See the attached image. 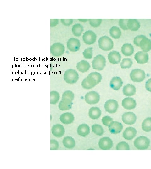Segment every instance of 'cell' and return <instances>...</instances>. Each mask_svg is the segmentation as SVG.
<instances>
[{"mask_svg": "<svg viewBox=\"0 0 151 169\" xmlns=\"http://www.w3.org/2000/svg\"><path fill=\"white\" fill-rule=\"evenodd\" d=\"M102 79V76L100 73L92 72L83 79L81 86L85 89H90L98 84Z\"/></svg>", "mask_w": 151, "mask_h": 169, "instance_id": "1", "label": "cell"}, {"mask_svg": "<svg viewBox=\"0 0 151 169\" xmlns=\"http://www.w3.org/2000/svg\"><path fill=\"white\" fill-rule=\"evenodd\" d=\"M134 44L140 47L145 52H147L151 49V41L143 35H137L134 39Z\"/></svg>", "mask_w": 151, "mask_h": 169, "instance_id": "2", "label": "cell"}, {"mask_svg": "<svg viewBox=\"0 0 151 169\" xmlns=\"http://www.w3.org/2000/svg\"><path fill=\"white\" fill-rule=\"evenodd\" d=\"M79 78L78 73L73 69H69L66 70L64 74V79L68 84H71L76 83Z\"/></svg>", "mask_w": 151, "mask_h": 169, "instance_id": "3", "label": "cell"}, {"mask_svg": "<svg viewBox=\"0 0 151 169\" xmlns=\"http://www.w3.org/2000/svg\"><path fill=\"white\" fill-rule=\"evenodd\" d=\"M98 43L99 48L105 51L111 50L114 46L113 41L110 38L106 36L100 37L98 40Z\"/></svg>", "mask_w": 151, "mask_h": 169, "instance_id": "4", "label": "cell"}, {"mask_svg": "<svg viewBox=\"0 0 151 169\" xmlns=\"http://www.w3.org/2000/svg\"><path fill=\"white\" fill-rule=\"evenodd\" d=\"M150 140L143 136H141L136 138L134 141L135 146L138 149L144 150L147 149L149 146Z\"/></svg>", "mask_w": 151, "mask_h": 169, "instance_id": "5", "label": "cell"}, {"mask_svg": "<svg viewBox=\"0 0 151 169\" xmlns=\"http://www.w3.org/2000/svg\"><path fill=\"white\" fill-rule=\"evenodd\" d=\"M105 58L101 54H98L93 58L92 61L93 69L98 71L103 70L106 65Z\"/></svg>", "mask_w": 151, "mask_h": 169, "instance_id": "6", "label": "cell"}, {"mask_svg": "<svg viewBox=\"0 0 151 169\" xmlns=\"http://www.w3.org/2000/svg\"><path fill=\"white\" fill-rule=\"evenodd\" d=\"M130 77L134 82H140L143 81L146 77L144 71L140 69L132 70L130 74Z\"/></svg>", "mask_w": 151, "mask_h": 169, "instance_id": "7", "label": "cell"}, {"mask_svg": "<svg viewBox=\"0 0 151 169\" xmlns=\"http://www.w3.org/2000/svg\"><path fill=\"white\" fill-rule=\"evenodd\" d=\"M65 48L64 45L59 43H55L51 47L50 52L55 57H59L64 53Z\"/></svg>", "mask_w": 151, "mask_h": 169, "instance_id": "8", "label": "cell"}, {"mask_svg": "<svg viewBox=\"0 0 151 169\" xmlns=\"http://www.w3.org/2000/svg\"><path fill=\"white\" fill-rule=\"evenodd\" d=\"M100 95L94 91H90L86 94L85 100L87 103L89 104H94L98 103L100 100Z\"/></svg>", "mask_w": 151, "mask_h": 169, "instance_id": "9", "label": "cell"}, {"mask_svg": "<svg viewBox=\"0 0 151 169\" xmlns=\"http://www.w3.org/2000/svg\"><path fill=\"white\" fill-rule=\"evenodd\" d=\"M118 106L117 101L113 99L108 100L105 102L104 105L105 111L110 113H114L116 112Z\"/></svg>", "mask_w": 151, "mask_h": 169, "instance_id": "10", "label": "cell"}, {"mask_svg": "<svg viewBox=\"0 0 151 169\" xmlns=\"http://www.w3.org/2000/svg\"><path fill=\"white\" fill-rule=\"evenodd\" d=\"M96 38V34L91 30L86 31L82 36V39L84 42L88 45L93 44L95 42Z\"/></svg>", "mask_w": 151, "mask_h": 169, "instance_id": "11", "label": "cell"}, {"mask_svg": "<svg viewBox=\"0 0 151 169\" xmlns=\"http://www.w3.org/2000/svg\"><path fill=\"white\" fill-rule=\"evenodd\" d=\"M67 48L72 52H76L80 49L81 45L80 41L76 38H70L67 43Z\"/></svg>", "mask_w": 151, "mask_h": 169, "instance_id": "12", "label": "cell"}, {"mask_svg": "<svg viewBox=\"0 0 151 169\" xmlns=\"http://www.w3.org/2000/svg\"><path fill=\"white\" fill-rule=\"evenodd\" d=\"M72 100H73L69 98L62 97V100L59 104V109L62 111L70 110L72 107Z\"/></svg>", "mask_w": 151, "mask_h": 169, "instance_id": "13", "label": "cell"}, {"mask_svg": "<svg viewBox=\"0 0 151 169\" xmlns=\"http://www.w3.org/2000/svg\"><path fill=\"white\" fill-rule=\"evenodd\" d=\"M122 120L126 124L131 125L135 123L137 117L134 113L132 112H127L123 114L122 115Z\"/></svg>", "mask_w": 151, "mask_h": 169, "instance_id": "14", "label": "cell"}, {"mask_svg": "<svg viewBox=\"0 0 151 169\" xmlns=\"http://www.w3.org/2000/svg\"><path fill=\"white\" fill-rule=\"evenodd\" d=\"M99 148L103 150H109L113 146V143L111 139L109 137H103L101 138L99 141Z\"/></svg>", "mask_w": 151, "mask_h": 169, "instance_id": "15", "label": "cell"}, {"mask_svg": "<svg viewBox=\"0 0 151 169\" xmlns=\"http://www.w3.org/2000/svg\"><path fill=\"white\" fill-rule=\"evenodd\" d=\"M134 58L137 63L143 64L147 63L149 60L148 54L144 51H139L135 55Z\"/></svg>", "mask_w": 151, "mask_h": 169, "instance_id": "16", "label": "cell"}, {"mask_svg": "<svg viewBox=\"0 0 151 169\" xmlns=\"http://www.w3.org/2000/svg\"><path fill=\"white\" fill-rule=\"evenodd\" d=\"M122 105L125 109L130 110L135 108L136 105V102L133 98L127 97L123 100Z\"/></svg>", "mask_w": 151, "mask_h": 169, "instance_id": "17", "label": "cell"}, {"mask_svg": "<svg viewBox=\"0 0 151 169\" xmlns=\"http://www.w3.org/2000/svg\"><path fill=\"white\" fill-rule=\"evenodd\" d=\"M109 61L113 64H117L120 63L121 60V56L120 53L115 51H113L108 54Z\"/></svg>", "mask_w": 151, "mask_h": 169, "instance_id": "18", "label": "cell"}, {"mask_svg": "<svg viewBox=\"0 0 151 169\" xmlns=\"http://www.w3.org/2000/svg\"><path fill=\"white\" fill-rule=\"evenodd\" d=\"M108 128L111 133L116 134L121 132L123 126L121 123L118 122L113 121L109 126Z\"/></svg>", "mask_w": 151, "mask_h": 169, "instance_id": "19", "label": "cell"}, {"mask_svg": "<svg viewBox=\"0 0 151 169\" xmlns=\"http://www.w3.org/2000/svg\"><path fill=\"white\" fill-rule=\"evenodd\" d=\"M137 131L133 127H129L126 128L123 133V137L127 140H131L136 136Z\"/></svg>", "mask_w": 151, "mask_h": 169, "instance_id": "20", "label": "cell"}, {"mask_svg": "<svg viewBox=\"0 0 151 169\" xmlns=\"http://www.w3.org/2000/svg\"><path fill=\"white\" fill-rule=\"evenodd\" d=\"M51 131L52 134L57 137H61L65 132V130L63 126L59 124L54 125L52 128Z\"/></svg>", "mask_w": 151, "mask_h": 169, "instance_id": "21", "label": "cell"}, {"mask_svg": "<svg viewBox=\"0 0 151 169\" xmlns=\"http://www.w3.org/2000/svg\"><path fill=\"white\" fill-rule=\"evenodd\" d=\"M60 121L65 124H69L72 123L74 120L73 115L71 113L65 112L62 114L60 117Z\"/></svg>", "mask_w": 151, "mask_h": 169, "instance_id": "22", "label": "cell"}, {"mask_svg": "<svg viewBox=\"0 0 151 169\" xmlns=\"http://www.w3.org/2000/svg\"><path fill=\"white\" fill-rule=\"evenodd\" d=\"M123 82L121 79L119 77H113L110 83V86L111 88L115 90H118L121 87Z\"/></svg>", "mask_w": 151, "mask_h": 169, "instance_id": "23", "label": "cell"}, {"mask_svg": "<svg viewBox=\"0 0 151 169\" xmlns=\"http://www.w3.org/2000/svg\"><path fill=\"white\" fill-rule=\"evenodd\" d=\"M121 51L125 56H130L134 53V48L131 44L125 43L121 47Z\"/></svg>", "mask_w": 151, "mask_h": 169, "instance_id": "24", "label": "cell"}, {"mask_svg": "<svg viewBox=\"0 0 151 169\" xmlns=\"http://www.w3.org/2000/svg\"><path fill=\"white\" fill-rule=\"evenodd\" d=\"M123 92L124 95L126 96H131L135 94L136 88L133 84H127L124 86Z\"/></svg>", "mask_w": 151, "mask_h": 169, "instance_id": "25", "label": "cell"}, {"mask_svg": "<svg viewBox=\"0 0 151 169\" xmlns=\"http://www.w3.org/2000/svg\"><path fill=\"white\" fill-rule=\"evenodd\" d=\"M128 29L132 31H136L140 27V23L136 19H128L127 23Z\"/></svg>", "mask_w": 151, "mask_h": 169, "instance_id": "26", "label": "cell"}, {"mask_svg": "<svg viewBox=\"0 0 151 169\" xmlns=\"http://www.w3.org/2000/svg\"><path fill=\"white\" fill-rule=\"evenodd\" d=\"M90 67L89 63L87 61L82 60L77 64V69L82 73L87 72Z\"/></svg>", "mask_w": 151, "mask_h": 169, "instance_id": "27", "label": "cell"}, {"mask_svg": "<svg viewBox=\"0 0 151 169\" xmlns=\"http://www.w3.org/2000/svg\"><path fill=\"white\" fill-rule=\"evenodd\" d=\"M101 111L100 109L97 107L91 108L88 112L89 117L93 120L98 119L100 116Z\"/></svg>", "mask_w": 151, "mask_h": 169, "instance_id": "28", "label": "cell"}, {"mask_svg": "<svg viewBox=\"0 0 151 169\" xmlns=\"http://www.w3.org/2000/svg\"><path fill=\"white\" fill-rule=\"evenodd\" d=\"M90 128L86 124H82L79 125L77 129L78 134L80 136L85 137L90 133Z\"/></svg>", "mask_w": 151, "mask_h": 169, "instance_id": "29", "label": "cell"}, {"mask_svg": "<svg viewBox=\"0 0 151 169\" xmlns=\"http://www.w3.org/2000/svg\"><path fill=\"white\" fill-rule=\"evenodd\" d=\"M63 143L65 147L69 149L74 148L76 145L74 139L70 136L64 137L63 140Z\"/></svg>", "mask_w": 151, "mask_h": 169, "instance_id": "30", "label": "cell"}, {"mask_svg": "<svg viewBox=\"0 0 151 169\" xmlns=\"http://www.w3.org/2000/svg\"><path fill=\"white\" fill-rule=\"evenodd\" d=\"M109 33L111 37L115 39L119 38L121 35L120 30L116 26H113L110 28Z\"/></svg>", "mask_w": 151, "mask_h": 169, "instance_id": "31", "label": "cell"}, {"mask_svg": "<svg viewBox=\"0 0 151 169\" xmlns=\"http://www.w3.org/2000/svg\"><path fill=\"white\" fill-rule=\"evenodd\" d=\"M83 31V27L80 24H76L72 26V33L75 36L79 37L80 36Z\"/></svg>", "mask_w": 151, "mask_h": 169, "instance_id": "32", "label": "cell"}, {"mask_svg": "<svg viewBox=\"0 0 151 169\" xmlns=\"http://www.w3.org/2000/svg\"><path fill=\"white\" fill-rule=\"evenodd\" d=\"M142 129L146 132L151 131V117L145 119L142 123Z\"/></svg>", "mask_w": 151, "mask_h": 169, "instance_id": "33", "label": "cell"}, {"mask_svg": "<svg viewBox=\"0 0 151 169\" xmlns=\"http://www.w3.org/2000/svg\"><path fill=\"white\" fill-rule=\"evenodd\" d=\"M92 131L96 135L101 136L104 133V131L102 127L98 124H94L92 126Z\"/></svg>", "mask_w": 151, "mask_h": 169, "instance_id": "34", "label": "cell"}, {"mask_svg": "<svg viewBox=\"0 0 151 169\" xmlns=\"http://www.w3.org/2000/svg\"><path fill=\"white\" fill-rule=\"evenodd\" d=\"M60 98L59 93L55 91H52L50 92V104H55L58 101Z\"/></svg>", "mask_w": 151, "mask_h": 169, "instance_id": "35", "label": "cell"}, {"mask_svg": "<svg viewBox=\"0 0 151 169\" xmlns=\"http://www.w3.org/2000/svg\"><path fill=\"white\" fill-rule=\"evenodd\" d=\"M133 64V62L130 58H124L120 64L122 69L130 68Z\"/></svg>", "mask_w": 151, "mask_h": 169, "instance_id": "36", "label": "cell"}, {"mask_svg": "<svg viewBox=\"0 0 151 169\" xmlns=\"http://www.w3.org/2000/svg\"><path fill=\"white\" fill-rule=\"evenodd\" d=\"M116 149L119 150H130L129 146L128 143L124 141H122L118 143L116 146Z\"/></svg>", "mask_w": 151, "mask_h": 169, "instance_id": "37", "label": "cell"}, {"mask_svg": "<svg viewBox=\"0 0 151 169\" xmlns=\"http://www.w3.org/2000/svg\"><path fill=\"white\" fill-rule=\"evenodd\" d=\"M84 57L86 59H91L92 56V47L88 48L83 52Z\"/></svg>", "mask_w": 151, "mask_h": 169, "instance_id": "38", "label": "cell"}, {"mask_svg": "<svg viewBox=\"0 0 151 169\" xmlns=\"http://www.w3.org/2000/svg\"><path fill=\"white\" fill-rule=\"evenodd\" d=\"M89 23L91 26L93 27H98L101 24L102 21L101 19H88Z\"/></svg>", "mask_w": 151, "mask_h": 169, "instance_id": "39", "label": "cell"}, {"mask_svg": "<svg viewBox=\"0 0 151 169\" xmlns=\"http://www.w3.org/2000/svg\"><path fill=\"white\" fill-rule=\"evenodd\" d=\"M128 19H120L119 20V25L121 28L123 30L128 29L127 26V23Z\"/></svg>", "mask_w": 151, "mask_h": 169, "instance_id": "40", "label": "cell"}, {"mask_svg": "<svg viewBox=\"0 0 151 169\" xmlns=\"http://www.w3.org/2000/svg\"><path fill=\"white\" fill-rule=\"evenodd\" d=\"M113 119L110 116H106L103 117L102 121L103 123L106 126H109L113 121Z\"/></svg>", "mask_w": 151, "mask_h": 169, "instance_id": "41", "label": "cell"}, {"mask_svg": "<svg viewBox=\"0 0 151 169\" xmlns=\"http://www.w3.org/2000/svg\"><path fill=\"white\" fill-rule=\"evenodd\" d=\"M50 150H57L59 147L58 142L55 140H51L50 141Z\"/></svg>", "mask_w": 151, "mask_h": 169, "instance_id": "42", "label": "cell"}, {"mask_svg": "<svg viewBox=\"0 0 151 169\" xmlns=\"http://www.w3.org/2000/svg\"><path fill=\"white\" fill-rule=\"evenodd\" d=\"M73 19H61L62 23L65 26H69L71 25L73 22Z\"/></svg>", "mask_w": 151, "mask_h": 169, "instance_id": "43", "label": "cell"}, {"mask_svg": "<svg viewBox=\"0 0 151 169\" xmlns=\"http://www.w3.org/2000/svg\"><path fill=\"white\" fill-rule=\"evenodd\" d=\"M145 88L148 91L151 92V78L148 80L146 82Z\"/></svg>", "mask_w": 151, "mask_h": 169, "instance_id": "44", "label": "cell"}, {"mask_svg": "<svg viewBox=\"0 0 151 169\" xmlns=\"http://www.w3.org/2000/svg\"><path fill=\"white\" fill-rule=\"evenodd\" d=\"M79 20H81V21L85 22L87 20V19H78Z\"/></svg>", "mask_w": 151, "mask_h": 169, "instance_id": "45", "label": "cell"}]
</instances>
